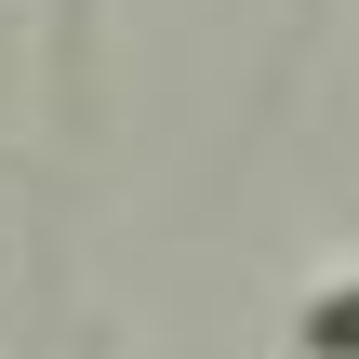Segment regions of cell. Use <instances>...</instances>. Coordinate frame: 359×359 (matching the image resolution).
I'll return each mask as SVG.
<instances>
[{
  "label": "cell",
  "mask_w": 359,
  "mask_h": 359,
  "mask_svg": "<svg viewBox=\"0 0 359 359\" xmlns=\"http://www.w3.org/2000/svg\"><path fill=\"white\" fill-rule=\"evenodd\" d=\"M293 359H359V280H320L293 306Z\"/></svg>",
  "instance_id": "cell-1"
}]
</instances>
